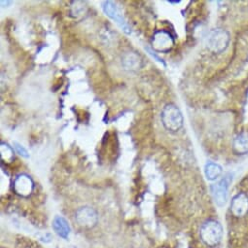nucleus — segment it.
<instances>
[{
    "mask_svg": "<svg viewBox=\"0 0 248 248\" xmlns=\"http://www.w3.org/2000/svg\"><path fill=\"white\" fill-rule=\"evenodd\" d=\"M145 50L148 52V54H149L152 58H154V59H155V60H157L160 63H162V64H164V65L166 66V64H165V62H164V61H163V59H161V58H160L156 53H154V51H153L152 49H150L149 47H146V48H145Z\"/></svg>",
    "mask_w": 248,
    "mask_h": 248,
    "instance_id": "obj_16",
    "label": "nucleus"
},
{
    "mask_svg": "<svg viewBox=\"0 0 248 248\" xmlns=\"http://www.w3.org/2000/svg\"><path fill=\"white\" fill-rule=\"evenodd\" d=\"M174 46L172 35L166 31H157L152 39V47L154 51L159 53H168Z\"/></svg>",
    "mask_w": 248,
    "mask_h": 248,
    "instance_id": "obj_6",
    "label": "nucleus"
},
{
    "mask_svg": "<svg viewBox=\"0 0 248 248\" xmlns=\"http://www.w3.org/2000/svg\"><path fill=\"white\" fill-rule=\"evenodd\" d=\"M233 150L237 154L248 153V133H241L234 139Z\"/></svg>",
    "mask_w": 248,
    "mask_h": 248,
    "instance_id": "obj_12",
    "label": "nucleus"
},
{
    "mask_svg": "<svg viewBox=\"0 0 248 248\" xmlns=\"http://www.w3.org/2000/svg\"><path fill=\"white\" fill-rule=\"evenodd\" d=\"M204 172H205V176L208 180H216L223 172V169L220 165L213 163V162H208L205 165L204 168Z\"/></svg>",
    "mask_w": 248,
    "mask_h": 248,
    "instance_id": "obj_13",
    "label": "nucleus"
},
{
    "mask_svg": "<svg viewBox=\"0 0 248 248\" xmlns=\"http://www.w3.org/2000/svg\"><path fill=\"white\" fill-rule=\"evenodd\" d=\"M1 157L3 161H6L10 163L14 159V152L12 148L6 144V143H1Z\"/></svg>",
    "mask_w": 248,
    "mask_h": 248,
    "instance_id": "obj_14",
    "label": "nucleus"
},
{
    "mask_svg": "<svg viewBox=\"0 0 248 248\" xmlns=\"http://www.w3.org/2000/svg\"><path fill=\"white\" fill-rule=\"evenodd\" d=\"M201 238L202 240L210 247L216 246L223 237V227L215 220H208L202 224L201 228Z\"/></svg>",
    "mask_w": 248,
    "mask_h": 248,
    "instance_id": "obj_2",
    "label": "nucleus"
},
{
    "mask_svg": "<svg viewBox=\"0 0 248 248\" xmlns=\"http://www.w3.org/2000/svg\"><path fill=\"white\" fill-rule=\"evenodd\" d=\"M170 3H173V4H177V3H179V1H169Z\"/></svg>",
    "mask_w": 248,
    "mask_h": 248,
    "instance_id": "obj_17",
    "label": "nucleus"
},
{
    "mask_svg": "<svg viewBox=\"0 0 248 248\" xmlns=\"http://www.w3.org/2000/svg\"><path fill=\"white\" fill-rule=\"evenodd\" d=\"M75 220L83 228H93L97 224L98 214L93 207L83 206L75 212Z\"/></svg>",
    "mask_w": 248,
    "mask_h": 248,
    "instance_id": "obj_7",
    "label": "nucleus"
},
{
    "mask_svg": "<svg viewBox=\"0 0 248 248\" xmlns=\"http://www.w3.org/2000/svg\"><path fill=\"white\" fill-rule=\"evenodd\" d=\"M34 188L33 180L27 174L19 175L14 182V190L21 197H29Z\"/></svg>",
    "mask_w": 248,
    "mask_h": 248,
    "instance_id": "obj_8",
    "label": "nucleus"
},
{
    "mask_svg": "<svg viewBox=\"0 0 248 248\" xmlns=\"http://www.w3.org/2000/svg\"><path fill=\"white\" fill-rule=\"evenodd\" d=\"M102 9L110 19H112L114 22H116L120 26V28L124 32L127 34L132 33V30L129 24L127 23L125 18H124L122 12L120 11V9L117 7L115 3H113L112 1H105L102 4Z\"/></svg>",
    "mask_w": 248,
    "mask_h": 248,
    "instance_id": "obj_5",
    "label": "nucleus"
},
{
    "mask_svg": "<svg viewBox=\"0 0 248 248\" xmlns=\"http://www.w3.org/2000/svg\"><path fill=\"white\" fill-rule=\"evenodd\" d=\"M230 42V35L227 31L223 29L212 30L206 39V46L209 51L215 54L224 52Z\"/></svg>",
    "mask_w": 248,
    "mask_h": 248,
    "instance_id": "obj_3",
    "label": "nucleus"
},
{
    "mask_svg": "<svg viewBox=\"0 0 248 248\" xmlns=\"http://www.w3.org/2000/svg\"><path fill=\"white\" fill-rule=\"evenodd\" d=\"M232 181V175L229 173L225 175L222 179H220L218 182L210 186L211 195L217 206L223 207L226 204L228 201V191Z\"/></svg>",
    "mask_w": 248,
    "mask_h": 248,
    "instance_id": "obj_4",
    "label": "nucleus"
},
{
    "mask_svg": "<svg viewBox=\"0 0 248 248\" xmlns=\"http://www.w3.org/2000/svg\"><path fill=\"white\" fill-rule=\"evenodd\" d=\"M231 211L237 217L244 216L248 212V197L245 193H238L232 198Z\"/></svg>",
    "mask_w": 248,
    "mask_h": 248,
    "instance_id": "obj_9",
    "label": "nucleus"
},
{
    "mask_svg": "<svg viewBox=\"0 0 248 248\" xmlns=\"http://www.w3.org/2000/svg\"><path fill=\"white\" fill-rule=\"evenodd\" d=\"M14 148L16 149L17 153H18L20 156H22V157H24V158H27V159L30 157L29 152L27 151V149H26L23 145H21V144H19V143H17V142H14Z\"/></svg>",
    "mask_w": 248,
    "mask_h": 248,
    "instance_id": "obj_15",
    "label": "nucleus"
},
{
    "mask_svg": "<svg viewBox=\"0 0 248 248\" xmlns=\"http://www.w3.org/2000/svg\"><path fill=\"white\" fill-rule=\"evenodd\" d=\"M121 62L123 67L129 71H137L142 66L141 58L134 52H128L124 54Z\"/></svg>",
    "mask_w": 248,
    "mask_h": 248,
    "instance_id": "obj_10",
    "label": "nucleus"
},
{
    "mask_svg": "<svg viewBox=\"0 0 248 248\" xmlns=\"http://www.w3.org/2000/svg\"><path fill=\"white\" fill-rule=\"evenodd\" d=\"M53 229L55 232L62 238L67 239L69 237L71 228L69 223L62 216H56L53 221Z\"/></svg>",
    "mask_w": 248,
    "mask_h": 248,
    "instance_id": "obj_11",
    "label": "nucleus"
},
{
    "mask_svg": "<svg viewBox=\"0 0 248 248\" xmlns=\"http://www.w3.org/2000/svg\"><path fill=\"white\" fill-rule=\"evenodd\" d=\"M161 119L166 130L171 133L178 132L183 126L182 113L180 109L172 103H169L164 107Z\"/></svg>",
    "mask_w": 248,
    "mask_h": 248,
    "instance_id": "obj_1",
    "label": "nucleus"
}]
</instances>
